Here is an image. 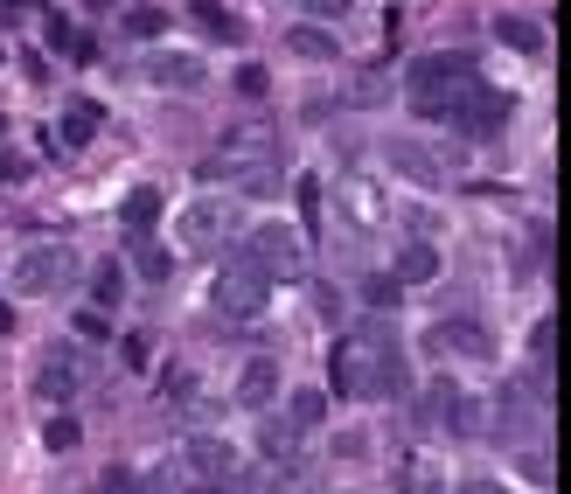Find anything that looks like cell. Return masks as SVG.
<instances>
[{"mask_svg": "<svg viewBox=\"0 0 571 494\" xmlns=\"http://www.w3.org/2000/svg\"><path fill=\"white\" fill-rule=\"evenodd\" d=\"M293 8H307V14H342L349 0H293Z\"/></svg>", "mask_w": 571, "mask_h": 494, "instance_id": "f35d334b", "label": "cell"}, {"mask_svg": "<svg viewBox=\"0 0 571 494\" xmlns=\"http://www.w3.org/2000/svg\"><path fill=\"white\" fill-rule=\"evenodd\" d=\"M8 334H14V306L0 300V342H8Z\"/></svg>", "mask_w": 571, "mask_h": 494, "instance_id": "60d3db41", "label": "cell"}, {"mask_svg": "<svg viewBox=\"0 0 571 494\" xmlns=\"http://www.w3.org/2000/svg\"><path fill=\"white\" fill-rule=\"evenodd\" d=\"M258 453H266L272 466L293 460V453H300V425H293V419H272V411H266V425H258Z\"/></svg>", "mask_w": 571, "mask_h": 494, "instance_id": "7402d4cb", "label": "cell"}, {"mask_svg": "<svg viewBox=\"0 0 571 494\" xmlns=\"http://www.w3.org/2000/svg\"><path fill=\"white\" fill-rule=\"evenodd\" d=\"M481 91V70H474V57H460V49H447V57H419L411 63V77H404V98H411V112L419 119H460V105Z\"/></svg>", "mask_w": 571, "mask_h": 494, "instance_id": "7a4b0ae2", "label": "cell"}, {"mask_svg": "<svg viewBox=\"0 0 571 494\" xmlns=\"http://www.w3.org/2000/svg\"><path fill=\"white\" fill-rule=\"evenodd\" d=\"M258 494H314V466H300V460H279L272 474H266V487Z\"/></svg>", "mask_w": 571, "mask_h": 494, "instance_id": "603a6c76", "label": "cell"}, {"mask_svg": "<svg viewBox=\"0 0 571 494\" xmlns=\"http://www.w3.org/2000/svg\"><path fill=\"white\" fill-rule=\"evenodd\" d=\"M362 438H370V432H334V453H342V460H362V453H370Z\"/></svg>", "mask_w": 571, "mask_h": 494, "instance_id": "8d00e7d4", "label": "cell"}, {"mask_svg": "<svg viewBox=\"0 0 571 494\" xmlns=\"http://www.w3.org/2000/svg\"><path fill=\"white\" fill-rule=\"evenodd\" d=\"M181 466L210 487V481H238V446L230 438H217V432H189L181 438Z\"/></svg>", "mask_w": 571, "mask_h": 494, "instance_id": "8fae6325", "label": "cell"}, {"mask_svg": "<svg viewBox=\"0 0 571 494\" xmlns=\"http://www.w3.org/2000/svg\"><path fill=\"white\" fill-rule=\"evenodd\" d=\"M391 494H447V466L432 453H419V446H404L391 460Z\"/></svg>", "mask_w": 571, "mask_h": 494, "instance_id": "5bb4252c", "label": "cell"}, {"mask_svg": "<svg viewBox=\"0 0 571 494\" xmlns=\"http://www.w3.org/2000/svg\"><path fill=\"white\" fill-rule=\"evenodd\" d=\"M174 238H181V251H223V244L244 238V210L230 195H196L174 216Z\"/></svg>", "mask_w": 571, "mask_h": 494, "instance_id": "5b68a950", "label": "cell"}, {"mask_svg": "<svg viewBox=\"0 0 571 494\" xmlns=\"http://www.w3.org/2000/svg\"><path fill=\"white\" fill-rule=\"evenodd\" d=\"M119 293H126V279H119V265H106V272L91 279V300H98V306H119Z\"/></svg>", "mask_w": 571, "mask_h": 494, "instance_id": "4dcf8cb0", "label": "cell"}, {"mask_svg": "<svg viewBox=\"0 0 571 494\" xmlns=\"http://www.w3.org/2000/svg\"><path fill=\"white\" fill-rule=\"evenodd\" d=\"M98 125H106V112H98L91 98H77V105L63 112V125H57V140H63V147H91V140H98Z\"/></svg>", "mask_w": 571, "mask_h": 494, "instance_id": "44dd1931", "label": "cell"}, {"mask_svg": "<svg viewBox=\"0 0 571 494\" xmlns=\"http://www.w3.org/2000/svg\"><path fill=\"white\" fill-rule=\"evenodd\" d=\"M460 494H502L495 481H460Z\"/></svg>", "mask_w": 571, "mask_h": 494, "instance_id": "ab89813d", "label": "cell"}, {"mask_svg": "<svg viewBox=\"0 0 571 494\" xmlns=\"http://www.w3.org/2000/svg\"><path fill=\"white\" fill-rule=\"evenodd\" d=\"M425 349L432 355H474V362H488V355H495V334H488L474 314H447V321H432Z\"/></svg>", "mask_w": 571, "mask_h": 494, "instance_id": "7c38bea8", "label": "cell"}, {"mask_svg": "<svg viewBox=\"0 0 571 494\" xmlns=\"http://www.w3.org/2000/svg\"><path fill=\"white\" fill-rule=\"evenodd\" d=\"M328 390L334 397H377V404H404L411 397V362L398 349L391 321L349 327L342 342L328 349Z\"/></svg>", "mask_w": 571, "mask_h": 494, "instance_id": "6da1fadb", "label": "cell"}, {"mask_svg": "<svg viewBox=\"0 0 571 494\" xmlns=\"http://www.w3.org/2000/svg\"><path fill=\"white\" fill-rule=\"evenodd\" d=\"M362 300H370V306H398V279H370V285H362Z\"/></svg>", "mask_w": 571, "mask_h": 494, "instance_id": "d590c367", "label": "cell"}, {"mask_svg": "<svg viewBox=\"0 0 571 494\" xmlns=\"http://www.w3.org/2000/svg\"><path fill=\"white\" fill-rule=\"evenodd\" d=\"M119 223H126V238H133V244H147L153 223H161V189H133V195H126V210H119Z\"/></svg>", "mask_w": 571, "mask_h": 494, "instance_id": "ac0fdd59", "label": "cell"}, {"mask_svg": "<svg viewBox=\"0 0 571 494\" xmlns=\"http://www.w3.org/2000/svg\"><path fill=\"white\" fill-rule=\"evenodd\" d=\"M279 355H251L244 362V376H238V404H251V411H272V397H279Z\"/></svg>", "mask_w": 571, "mask_h": 494, "instance_id": "e0dca14e", "label": "cell"}, {"mask_svg": "<svg viewBox=\"0 0 571 494\" xmlns=\"http://www.w3.org/2000/svg\"><path fill=\"white\" fill-rule=\"evenodd\" d=\"M334 216H342L349 238H377V230L391 223V195H383L370 174H342L334 181Z\"/></svg>", "mask_w": 571, "mask_h": 494, "instance_id": "ba28073f", "label": "cell"}, {"mask_svg": "<svg viewBox=\"0 0 571 494\" xmlns=\"http://www.w3.org/2000/svg\"><path fill=\"white\" fill-rule=\"evenodd\" d=\"M140 77H147V84H174V91H196V84H202V77H210V70H202L196 57H181V49H153V57L140 63Z\"/></svg>", "mask_w": 571, "mask_h": 494, "instance_id": "2e32d148", "label": "cell"}, {"mask_svg": "<svg viewBox=\"0 0 571 494\" xmlns=\"http://www.w3.org/2000/svg\"><path fill=\"white\" fill-rule=\"evenodd\" d=\"M238 258H244L258 279H300V272H307V244H300V230H286V223L251 230Z\"/></svg>", "mask_w": 571, "mask_h": 494, "instance_id": "52a82bcc", "label": "cell"}, {"mask_svg": "<svg viewBox=\"0 0 571 494\" xmlns=\"http://www.w3.org/2000/svg\"><path fill=\"white\" fill-rule=\"evenodd\" d=\"M495 42L515 49V57H543V29L530 14H495Z\"/></svg>", "mask_w": 571, "mask_h": 494, "instance_id": "ffe728a7", "label": "cell"}, {"mask_svg": "<svg viewBox=\"0 0 571 494\" xmlns=\"http://www.w3.org/2000/svg\"><path fill=\"white\" fill-rule=\"evenodd\" d=\"M543 419H551V404H537L523 383L495 390V438L502 446H530V438H543Z\"/></svg>", "mask_w": 571, "mask_h": 494, "instance_id": "30bf717a", "label": "cell"}, {"mask_svg": "<svg viewBox=\"0 0 571 494\" xmlns=\"http://www.w3.org/2000/svg\"><path fill=\"white\" fill-rule=\"evenodd\" d=\"M286 419H293L300 432H314L328 419V390H293V404H286Z\"/></svg>", "mask_w": 571, "mask_h": 494, "instance_id": "484cf974", "label": "cell"}, {"mask_svg": "<svg viewBox=\"0 0 571 494\" xmlns=\"http://www.w3.org/2000/svg\"><path fill=\"white\" fill-rule=\"evenodd\" d=\"M286 49H293L300 63H328V57H334V36H328V29H314V21H307V29H293V36H286Z\"/></svg>", "mask_w": 571, "mask_h": 494, "instance_id": "cb8c5ba5", "label": "cell"}, {"mask_svg": "<svg viewBox=\"0 0 571 494\" xmlns=\"http://www.w3.org/2000/svg\"><path fill=\"white\" fill-rule=\"evenodd\" d=\"M515 466H523V474H530L537 487H551V481H558V466H551V460H543V453H523V460H515Z\"/></svg>", "mask_w": 571, "mask_h": 494, "instance_id": "1f68e13d", "label": "cell"}, {"mask_svg": "<svg viewBox=\"0 0 571 494\" xmlns=\"http://www.w3.org/2000/svg\"><path fill=\"white\" fill-rule=\"evenodd\" d=\"M266 300H272V279H258L244 258H230V265L210 279V314L223 321V334H238L244 321L266 314Z\"/></svg>", "mask_w": 571, "mask_h": 494, "instance_id": "277c9868", "label": "cell"}, {"mask_svg": "<svg viewBox=\"0 0 571 494\" xmlns=\"http://www.w3.org/2000/svg\"><path fill=\"white\" fill-rule=\"evenodd\" d=\"M77 334H84V342H106V314H98V306H84V314H77Z\"/></svg>", "mask_w": 571, "mask_h": 494, "instance_id": "e575fe53", "label": "cell"}, {"mask_svg": "<svg viewBox=\"0 0 571 494\" xmlns=\"http://www.w3.org/2000/svg\"><path fill=\"white\" fill-rule=\"evenodd\" d=\"M189 494H258V487H251V481H210V487H202V481H196Z\"/></svg>", "mask_w": 571, "mask_h": 494, "instance_id": "74e56055", "label": "cell"}, {"mask_svg": "<svg viewBox=\"0 0 571 494\" xmlns=\"http://www.w3.org/2000/svg\"><path fill=\"white\" fill-rule=\"evenodd\" d=\"M133 487L140 494H181V474L174 466H153V474H133Z\"/></svg>", "mask_w": 571, "mask_h": 494, "instance_id": "f546056e", "label": "cell"}, {"mask_svg": "<svg viewBox=\"0 0 571 494\" xmlns=\"http://www.w3.org/2000/svg\"><path fill=\"white\" fill-rule=\"evenodd\" d=\"M0 174H21V161H14V153H0Z\"/></svg>", "mask_w": 571, "mask_h": 494, "instance_id": "b9f144b4", "label": "cell"}, {"mask_svg": "<svg viewBox=\"0 0 571 494\" xmlns=\"http://www.w3.org/2000/svg\"><path fill=\"white\" fill-rule=\"evenodd\" d=\"M383 161H391L404 181H419V189H439V181H447V168H439V153L432 147H419V140H391V147H383Z\"/></svg>", "mask_w": 571, "mask_h": 494, "instance_id": "9a60e30c", "label": "cell"}, {"mask_svg": "<svg viewBox=\"0 0 571 494\" xmlns=\"http://www.w3.org/2000/svg\"><path fill=\"white\" fill-rule=\"evenodd\" d=\"M391 279H398V293H404V285H432V279H439V251H432V244H419V238H411V244L398 251V265H391Z\"/></svg>", "mask_w": 571, "mask_h": 494, "instance_id": "d6986e66", "label": "cell"}, {"mask_svg": "<svg viewBox=\"0 0 571 494\" xmlns=\"http://www.w3.org/2000/svg\"><path fill=\"white\" fill-rule=\"evenodd\" d=\"M196 21H202V36H223V42H244V21L217 8V0H196Z\"/></svg>", "mask_w": 571, "mask_h": 494, "instance_id": "d4e9b609", "label": "cell"}, {"mask_svg": "<svg viewBox=\"0 0 571 494\" xmlns=\"http://www.w3.org/2000/svg\"><path fill=\"white\" fill-rule=\"evenodd\" d=\"M29 390L42 404H77V390H84V355H77L70 342H49L42 355H36V370H29Z\"/></svg>", "mask_w": 571, "mask_h": 494, "instance_id": "9c48e42d", "label": "cell"}, {"mask_svg": "<svg viewBox=\"0 0 571 494\" xmlns=\"http://www.w3.org/2000/svg\"><path fill=\"white\" fill-rule=\"evenodd\" d=\"M509 112H515V98L509 91H495V84H481L474 98H467V105H460V133H474V140H495L502 133V125H509Z\"/></svg>", "mask_w": 571, "mask_h": 494, "instance_id": "4fadbf2b", "label": "cell"}, {"mask_svg": "<svg viewBox=\"0 0 571 494\" xmlns=\"http://www.w3.org/2000/svg\"><path fill=\"white\" fill-rule=\"evenodd\" d=\"M140 251V279L147 285H168L174 279V251H161V244H133Z\"/></svg>", "mask_w": 571, "mask_h": 494, "instance_id": "83f0119b", "label": "cell"}, {"mask_svg": "<svg viewBox=\"0 0 571 494\" xmlns=\"http://www.w3.org/2000/svg\"><path fill=\"white\" fill-rule=\"evenodd\" d=\"M126 36H133V42L168 36V14H161V8H126Z\"/></svg>", "mask_w": 571, "mask_h": 494, "instance_id": "f1b7e54d", "label": "cell"}, {"mask_svg": "<svg viewBox=\"0 0 571 494\" xmlns=\"http://www.w3.org/2000/svg\"><path fill=\"white\" fill-rule=\"evenodd\" d=\"M258 168H279V125L272 119H244V125H223V140L210 147V161L196 174L202 181H244Z\"/></svg>", "mask_w": 571, "mask_h": 494, "instance_id": "3957f363", "label": "cell"}, {"mask_svg": "<svg viewBox=\"0 0 571 494\" xmlns=\"http://www.w3.org/2000/svg\"><path fill=\"white\" fill-rule=\"evenodd\" d=\"M98 494H140V487H133V466H106V481H98Z\"/></svg>", "mask_w": 571, "mask_h": 494, "instance_id": "d6a6232c", "label": "cell"}, {"mask_svg": "<svg viewBox=\"0 0 571 494\" xmlns=\"http://www.w3.org/2000/svg\"><path fill=\"white\" fill-rule=\"evenodd\" d=\"M77 438H84V432H77L70 411H49V419H42V446H49V453H70Z\"/></svg>", "mask_w": 571, "mask_h": 494, "instance_id": "4316f807", "label": "cell"}, {"mask_svg": "<svg viewBox=\"0 0 571 494\" xmlns=\"http://www.w3.org/2000/svg\"><path fill=\"white\" fill-rule=\"evenodd\" d=\"M0 133H8V119H0Z\"/></svg>", "mask_w": 571, "mask_h": 494, "instance_id": "7bdbcfd3", "label": "cell"}, {"mask_svg": "<svg viewBox=\"0 0 571 494\" xmlns=\"http://www.w3.org/2000/svg\"><path fill=\"white\" fill-rule=\"evenodd\" d=\"M77 272H84V265H77V251H70V244H29V251L14 258L8 285H14L21 300H49V293H70Z\"/></svg>", "mask_w": 571, "mask_h": 494, "instance_id": "8992f818", "label": "cell"}, {"mask_svg": "<svg viewBox=\"0 0 571 494\" xmlns=\"http://www.w3.org/2000/svg\"><path fill=\"white\" fill-rule=\"evenodd\" d=\"M238 91H244V98H266V91H272V77L258 70V63H244V70H238Z\"/></svg>", "mask_w": 571, "mask_h": 494, "instance_id": "836d02e7", "label": "cell"}]
</instances>
